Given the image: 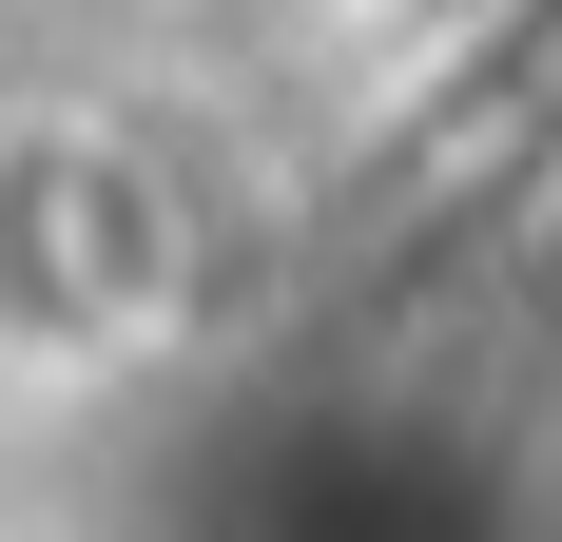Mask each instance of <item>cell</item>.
<instances>
[{"mask_svg": "<svg viewBox=\"0 0 562 542\" xmlns=\"http://www.w3.org/2000/svg\"><path fill=\"white\" fill-rule=\"evenodd\" d=\"M194 310V194L136 116L40 98L0 116V369L20 387H116Z\"/></svg>", "mask_w": 562, "mask_h": 542, "instance_id": "1", "label": "cell"}]
</instances>
